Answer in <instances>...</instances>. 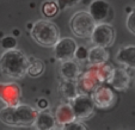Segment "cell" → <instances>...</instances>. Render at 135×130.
I'll use <instances>...</instances> for the list:
<instances>
[{"instance_id": "6da1fadb", "label": "cell", "mask_w": 135, "mask_h": 130, "mask_svg": "<svg viewBox=\"0 0 135 130\" xmlns=\"http://www.w3.org/2000/svg\"><path fill=\"white\" fill-rule=\"evenodd\" d=\"M38 112L30 105H6L0 110V121L10 127H31L35 124Z\"/></svg>"}, {"instance_id": "7a4b0ae2", "label": "cell", "mask_w": 135, "mask_h": 130, "mask_svg": "<svg viewBox=\"0 0 135 130\" xmlns=\"http://www.w3.org/2000/svg\"><path fill=\"white\" fill-rule=\"evenodd\" d=\"M29 57L22 50L10 49L0 56V71L4 75L12 79H22L28 74Z\"/></svg>"}, {"instance_id": "3957f363", "label": "cell", "mask_w": 135, "mask_h": 130, "mask_svg": "<svg viewBox=\"0 0 135 130\" xmlns=\"http://www.w3.org/2000/svg\"><path fill=\"white\" fill-rule=\"evenodd\" d=\"M31 37L37 44L50 48L60 39V30L57 25L50 21H38L31 28Z\"/></svg>"}, {"instance_id": "277c9868", "label": "cell", "mask_w": 135, "mask_h": 130, "mask_svg": "<svg viewBox=\"0 0 135 130\" xmlns=\"http://www.w3.org/2000/svg\"><path fill=\"white\" fill-rule=\"evenodd\" d=\"M97 23L94 21L90 12L86 11H78L71 17L69 28L74 36L79 38H89L91 37Z\"/></svg>"}, {"instance_id": "5b68a950", "label": "cell", "mask_w": 135, "mask_h": 130, "mask_svg": "<svg viewBox=\"0 0 135 130\" xmlns=\"http://www.w3.org/2000/svg\"><path fill=\"white\" fill-rule=\"evenodd\" d=\"M115 36H116L115 29L107 22H103V23H97L90 38L94 46L109 48L114 44Z\"/></svg>"}, {"instance_id": "8992f818", "label": "cell", "mask_w": 135, "mask_h": 130, "mask_svg": "<svg viewBox=\"0 0 135 130\" xmlns=\"http://www.w3.org/2000/svg\"><path fill=\"white\" fill-rule=\"evenodd\" d=\"M71 104L76 119H86V118L91 117L94 112V109H96L93 98L87 93L78 94L74 99H72Z\"/></svg>"}, {"instance_id": "52a82bcc", "label": "cell", "mask_w": 135, "mask_h": 130, "mask_svg": "<svg viewBox=\"0 0 135 130\" xmlns=\"http://www.w3.org/2000/svg\"><path fill=\"white\" fill-rule=\"evenodd\" d=\"M92 98L98 109H110L116 103V93L111 85H98L93 92Z\"/></svg>"}, {"instance_id": "ba28073f", "label": "cell", "mask_w": 135, "mask_h": 130, "mask_svg": "<svg viewBox=\"0 0 135 130\" xmlns=\"http://www.w3.org/2000/svg\"><path fill=\"white\" fill-rule=\"evenodd\" d=\"M78 44L71 37H64L57 41V43L54 46V53H55V57L59 61H67V60H72L75 55Z\"/></svg>"}, {"instance_id": "9c48e42d", "label": "cell", "mask_w": 135, "mask_h": 130, "mask_svg": "<svg viewBox=\"0 0 135 130\" xmlns=\"http://www.w3.org/2000/svg\"><path fill=\"white\" fill-rule=\"evenodd\" d=\"M89 12L96 23H103L109 18L111 7L105 0H93L89 7Z\"/></svg>"}, {"instance_id": "30bf717a", "label": "cell", "mask_w": 135, "mask_h": 130, "mask_svg": "<svg viewBox=\"0 0 135 130\" xmlns=\"http://www.w3.org/2000/svg\"><path fill=\"white\" fill-rule=\"evenodd\" d=\"M108 84L111 85L117 91H124V89H127L129 87V84H130L129 73L127 72V69L122 68V67L114 68Z\"/></svg>"}, {"instance_id": "8fae6325", "label": "cell", "mask_w": 135, "mask_h": 130, "mask_svg": "<svg viewBox=\"0 0 135 130\" xmlns=\"http://www.w3.org/2000/svg\"><path fill=\"white\" fill-rule=\"evenodd\" d=\"M21 88L16 84H0V99L7 105L19 104Z\"/></svg>"}, {"instance_id": "7c38bea8", "label": "cell", "mask_w": 135, "mask_h": 130, "mask_svg": "<svg viewBox=\"0 0 135 130\" xmlns=\"http://www.w3.org/2000/svg\"><path fill=\"white\" fill-rule=\"evenodd\" d=\"M116 61L121 66L135 69V46H127L120 48L116 55Z\"/></svg>"}, {"instance_id": "4fadbf2b", "label": "cell", "mask_w": 135, "mask_h": 130, "mask_svg": "<svg viewBox=\"0 0 135 130\" xmlns=\"http://www.w3.org/2000/svg\"><path fill=\"white\" fill-rule=\"evenodd\" d=\"M56 124H57V123H56L55 116H54L49 110H46V109L38 112L37 117H36V121H35V127L41 130L54 129Z\"/></svg>"}, {"instance_id": "5bb4252c", "label": "cell", "mask_w": 135, "mask_h": 130, "mask_svg": "<svg viewBox=\"0 0 135 130\" xmlns=\"http://www.w3.org/2000/svg\"><path fill=\"white\" fill-rule=\"evenodd\" d=\"M55 118H56V123H57V124H61V125L75 119L76 117H75V115H74L72 104H68V103H62V104H60L59 106L56 107Z\"/></svg>"}, {"instance_id": "9a60e30c", "label": "cell", "mask_w": 135, "mask_h": 130, "mask_svg": "<svg viewBox=\"0 0 135 130\" xmlns=\"http://www.w3.org/2000/svg\"><path fill=\"white\" fill-rule=\"evenodd\" d=\"M60 74H61L62 79L78 81V79H79V67H78V63H75L72 60L62 61V64L60 67Z\"/></svg>"}, {"instance_id": "2e32d148", "label": "cell", "mask_w": 135, "mask_h": 130, "mask_svg": "<svg viewBox=\"0 0 135 130\" xmlns=\"http://www.w3.org/2000/svg\"><path fill=\"white\" fill-rule=\"evenodd\" d=\"M108 59H109V53H108L107 48L94 46L93 48L89 50L87 61L92 66H98V64L105 63L108 61Z\"/></svg>"}, {"instance_id": "e0dca14e", "label": "cell", "mask_w": 135, "mask_h": 130, "mask_svg": "<svg viewBox=\"0 0 135 130\" xmlns=\"http://www.w3.org/2000/svg\"><path fill=\"white\" fill-rule=\"evenodd\" d=\"M59 89H60V92H61V94L64 96L65 98L72 100L78 96V82L73 81V80L62 79Z\"/></svg>"}, {"instance_id": "ac0fdd59", "label": "cell", "mask_w": 135, "mask_h": 130, "mask_svg": "<svg viewBox=\"0 0 135 130\" xmlns=\"http://www.w3.org/2000/svg\"><path fill=\"white\" fill-rule=\"evenodd\" d=\"M29 69H28V74L32 78H37L40 75H42L44 72V63L41 61L40 59H36V57H31L29 56Z\"/></svg>"}, {"instance_id": "d6986e66", "label": "cell", "mask_w": 135, "mask_h": 130, "mask_svg": "<svg viewBox=\"0 0 135 130\" xmlns=\"http://www.w3.org/2000/svg\"><path fill=\"white\" fill-rule=\"evenodd\" d=\"M60 11V7L57 5V3L55 1H46L42 5V13H43L44 17H55Z\"/></svg>"}, {"instance_id": "ffe728a7", "label": "cell", "mask_w": 135, "mask_h": 130, "mask_svg": "<svg viewBox=\"0 0 135 130\" xmlns=\"http://www.w3.org/2000/svg\"><path fill=\"white\" fill-rule=\"evenodd\" d=\"M62 129H65V130H86L87 127L75 118V119L72 121V122L66 123V124L62 125Z\"/></svg>"}, {"instance_id": "44dd1931", "label": "cell", "mask_w": 135, "mask_h": 130, "mask_svg": "<svg viewBox=\"0 0 135 130\" xmlns=\"http://www.w3.org/2000/svg\"><path fill=\"white\" fill-rule=\"evenodd\" d=\"M1 47L5 50H10V49H15L17 47V39L13 36H5L1 39Z\"/></svg>"}, {"instance_id": "7402d4cb", "label": "cell", "mask_w": 135, "mask_h": 130, "mask_svg": "<svg viewBox=\"0 0 135 130\" xmlns=\"http://www.w3.org/2000/svg\"><path fill=\"white\" fill-rule=\"evenodd\" d=\"M75 59H78L79 61H84V60H87L89 57V50L85 48L84 46H80L76 48V51H75V55H74Z\"/></svg>"}, {"instance_id": "603a6c76", "label": "cell", "mask_w": 135, "mask_h": 130, "mask_svg": "<svg viewBox=\"0 0 135 130\" xmlns=\"http://www.w3.org/2000/svg\"><path fill=\"white\" fill-rule=\"evenodd\" d=\"M126 26L130 32L135 35V10L129 13L127 21H126Z\"/></svg>"}, {"instance_id": "cb8c5ba5", "label": "cell", "mask_w": 135, "mask_h": 130, "mask_svg": "<svg viewBox=\"0 0 135 130\" xmlns=\"http://www.w3.org/2000/svg\"><path fill=\"white\" fill-rule=\"evenodd\" d=\"M80 0H57L56 3L59 5L60 10H65L67 7H71V6H74L79 3Z\"/></svg>"}]
</instances>
